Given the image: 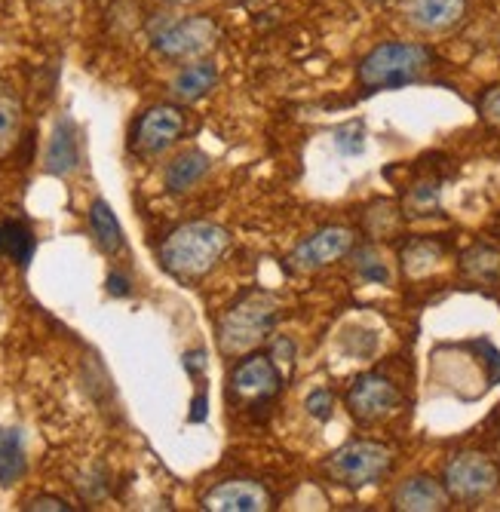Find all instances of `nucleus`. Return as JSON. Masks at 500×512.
Segmentation results:
<instances>
[{
	"label": "nucleus",
	"mask_w": 500,
	"mask_h": 512,
	"mask_svg": "<svg viewBox=\"0 0 500 512\" xmlns=\"http://www.w3.org/2000/svg\"><path fill=\"white\" fill-rule=\"evenodd\" d=\"M185 129H188V117L178 102L175 105H154L139 117V123H135L132 151L142 154V157H160L178 142Z\"/></svg>",
	"instance_id": "nucleus-7"
},
{
	"label": "nucleus",
	"mask_w": 500,
	"mask_h": 512,
	"mask_svg": "<svg viewBox=\"0 0 500 512\" xmlns=\"http://www.w3.org/2000/svg\"><path fill=\"white\" fill-rule=\"evenodd\" d=\"M43 169L56 178H68L80 169V129L74 117L62 114L50 132L47 151H43Z\"/></svg>",
	"instance_id": "nucleus-13"
},
{
	"label": "nucleus",
	"mask_w": 500,
	"mask_h": 512,
	"mask_svg": "<svg viewBox=\"0 0 500 512\" xmlns=\"http://www.w3.org/2000/svg\"><path fill=\"white\" fill-rule=\"evenodd\" d=\"M43 7H53V10H59V7H65V4H71V0H40Z\"/></svg>",
	"instance_id": "nucleus-34"
},
{
	"label": "nucleus",
	"mask_w": 500,
	"mask_h": 512,
	"mask_svg": "<svg viewBox=\"0 0 500 512\" xmlns=\"http://www.w3.org/2000/svg\"><path fill=\"white\" fill-rule=\"evenodd\" d=\"M240 4H252V0H240Z\"/></svg>",
	"instance_id": "nucleus-35"
},
{
	"label": "nucleus",
	"mask_w": 500,
	"mask_h": 512,
	"mask_svg": "<svg viewBox=\"0 0 500 512\" xmlns=\"http://www.w3.org/2000/svg\"><path fill=\"white\" fill-rule=\"evenodd\" d=\"M206 417V396L200 393L197 399H194V414H191V421H203Z\"/></svg>",
	"instance_id": "nucleus-32"
},
{
	"label": "nucleus",
	"mask_w": 500,
	"mask_h": 512,
	"mask_svg": "<svg viewBox=\"0 0 500 512\" xmlns=\"http://www.w3.org/2000/svg\"><path fill=\"white\" fill-rule=\"evenodd\" d=\"M467 0H405L402 19L421 34H445L467 16Z\"/></svg>",
	"instance_id": "nucleus-11"
},
{
	"label": "nucleus",
	"mask_w": 500,
	"mask_h": 512,
	"mask_svg": "<svg viewBox=\"0 0 500 512\" xmlns=\"http://www.w3.org/2000/svg\"><path fill=\"white\" fill-rule=\"evenodd\" d=\"M209 172H212V157L200 148H188L166 163L163 184H166L169 194H185V191L197 188Z\"/></svg>",
	"instance_id": "nucleus-16"
},
{
	"label": "nucleus",
	"mask_w": 500,
	"mask_h": 512,
	"mask_svg": "<svg viewBox=\"0 0 500 512\" xmlns=\"http://www.w3.org/2000/svg\"><path fill=\"white\" fill-rule=\"evenodd\" d=\"M304 408H307V414L313 417V421L326 424L329 417H332V411H335V396H332L326 387H316V390H310V393H307Z\"/></svg>",
	"instance_id": "nucleus-26"
},
{
	"label": "nucleus",
	"mask_w": 500,
	"mask_h": 512,
	"mask_svg": "<svg viewBox=\"0 0 500 512\" xmlns=\"http://www.w3.org/2000/svg\"><path fill=\"white\" fill-rule=\"evenodd\" d=\"M448 500L451 494L445 485L430 476H412L393 491V509L399 512H442L448 509Z\"/></svg>",
	"instance_id": "nucleus-15"
},
{
	"label": "nucleus",
	"mask_w": 500,
	"mask_h": 512,
	"mask_svg": "<svg viewBox=\"0 0 500 512\" xmlns=\"http://www.w3.org/2000/svg\"><path fill=\"white\" fill-rule=\"evenodd\" d=\"M280 319V298L270 292H246L218 322V350L224 356H243L255 350Z\"/></svg>",
	"instance_id": "nucleus-3"
},
{
	"label": "nucleus",
	"mask_w": 500,
	"mask_h": 512,
	"mask_svg": "<svg viewBox=\"0 0 500 512\" xmlns=\"http://www.w3.org/2000/svg\"><path fill=\"white\" fill-rule=\"evenodd\" d=\"M439 194H442V188L436 181L415 184L405 197V215H433L439 209Z\"/></svg>",
	"instance_id": "nucleus-23"
},
{
	"label": "nucleus",
	"mask_w": 500,
	"mask_h": 512,
	"mask_svg": "<svg viewBox=\"0 0 500 512\" xmlns=\"http://www.w3.org/2000/svg\"><path fill=\"white\" fill-rule=\"evenodd\" d=\"M218 40H221V25L209 13L163 19L157 28H151V50L172 65L206 59Z\"/></svg>",
	"instance_id": "nucleus-4"
},
{
	"label": "nucleus",
	"mask_w": 500,
	"mask_h": 512,
	"mask_svg": "<svg viewBox=\"0 0 500 512\" xmlns=\"http://www.w3.org/2000/svg\"><path fill=\"white\" fill-rule=\"evenodd\" d=\"M439 258H442L439 246H433L427 240H418V243H412L402 252V267H405L408 276H424V273H430L436 267Z\"/></svg>",
	"instance_id": "nucleus-22"
},
{
	"label": "nucleus",
	"mask_w": 500,
	"mask_h": 512,
	"mask_svg": "<svg viewBox=\"0 0 500 512\" xmlns=\"http://www.w3.org/2000/svg\"><path fill=\"white\" fill-rule=\"evenodd\" d=\"M283 381L270 356H249L231 371V396L249 405H264L280 393Z\"/></svg>",
	"instance_id": "nucleus-9"
},
{
	"label": "nucleus",
	"mask_w": 500,
	"mask_h": 512,
	"mask_svg": "<svg viewBox=\"0 0 500 512\" xmlns=\"http://www.w3.org/2000/svg\"><path fill=\"white\" fill-rule=\"evenodd\" d=\"M433 68V50L418 40H390L378 43L375 50L362 56L356 77L359 86L378 92V89H396L405 83L421 80Z\"/></svg>",
	"instance_id": "nucleus-2"
},
{
	"label": "nucleus",
	"mask_w": 500,
	"mask_h": 512,
	"mask_svg": "<svg viewBox=\"0 0 500 512\" xmlns=\"http://www.w3.org/2000/svg\"><path fill=\"white\" fill-rule=\"evenodd\" d=\"M353 258H356L353 267H356L359 279H366V283H375V286H387L390 283V270H387V264L381 261V255L375 249L366 246V249H359Z\"/></svg>",
	"instance_id": "nucleus-25"
},
{
	"label": "nucleus",
	"mask_w": 500,
	"mask_h": 512,
	"mask_svg": "<svg viewBox=\"0 0 500 512\" xmlns=\"http://www.w3.org/2000/svg\"><path fill=\"white\" fill-rule=\"evenodd\" d=\"M402 402V393L384 375H359L347 390V411L359 424H378Z\"/></svg>",
	"instance_id": "nucleus-8"
},
{
	"label": "nucleus",
	"mask_w": 500,
	"mask_h": 512,
	"mask_svg": "<svg viewBox=\"0 0 500 512\" xmlns=\"http://www.w3.org/2000/svg\"><path fill=\"white\" fill-rule=\"evenodd\" d=\"M227 246H231V234L212 221H188L175 230H169L166 240L157 249L160 267L175 276L194 283L212 273V267L224 258Z\"/></svg>",
	"instance_id": "nucleus-1"
},
{
	"label": "nucleus",
	"mask_w": 500,
	"mask_h": 512,
	"mask_svg": "<svg viewBox=\"0 0 500 512\" xmlns=\"http://www.w3.org/2000/svg\"><path fill=\"white\" fill-rule=\"evenodd\" d=\"M157 4H166V7H194L200 0H157Z\"/></svg>",
	"instance_id": "nucleus-33"
},
{
	"label": "nucleus",
	"mask_w": 500,
	"mask_h": 512,
	"mask_svg": "<svg viewBox=\"0 0 500 512\" xmlns=\"http://www.w3.org/2000/svg\"><path fill=\"white\" fill-rule=\"evenodd\" d=\"M22 132V99L13 83L0 80V157H7Z\"/></svg>",
	"instance_id": "nucleus-19"
},
{
	"label": "nucleus",
	"mask_w": 500,
	"mask_h": 512,
	"mask_svg": "<svg viewBox=\"0 0 500 512\" xmlns=\"http://www.w3.org/2000/svg\"><path fill=\"white\" fill-rule=\"evenodd\" d=\"M464 273L473 279V283H497L500 276V255L491 246H473L464 255Z\"/></svg>",
	"instance_id": "nucleus-21"
},
{
	"label": "nucleus",
	"mask_w": 500,
	"mask_h": 512,
	"mask_svg": "<svg viewBox=\"0 0 500 512\" xmlns=\"http://www.w3.org/2000/svg\"><path fill=\"white\" fill-rule=\"evenodd\" d=\"M326 476L341 488H369L393 470V451L381 442L356 439L332 451L323 463Z\"/></svg>",
	"instance_id": "nucleus-5"
},
{
	"label": "nucleus",
	"mask_w": 500,
	"mask_h": 512,
	"mask_svg": "<svg viewBox=\"0 0 500 512\" xmlns=\"http://www.w3.org/2000/svg\"><path fill=\"white\" fill-rule=\"evenodd\" d=\"M22 509H28V512H71L74 506L65 497H56V494H37Z\"/></svg>",
	"instance_id": "nucleus-28"
},
{
	"label": "nucleus",
	"mask_w": 500,
	"mask_h": 512,
	"mask_svg": "<svg viewBox=\"0 0 500 512\" xmlns=\"http://www.w3.org/2000/svg\"><path fill=\"white\" fill-rule=\"evenodd\" d=\"M353 249V230L347 227H323L310 234L298 249L292 252V267L301 273H316L335 261H341Z\"/></svg>",
	"instance_id": "nucleus-10"
},
{
	"label": "nucleus",
	"mask_w": 500,
	"mask_h": 512,
	"mask_svg": "<svg viewBox=\"0 0 500 512\" xmlns=\"http://www.w3.org/2000/svg\"><path fill=\"white\" fill-rule=\"evenodd\" d=\"M185 368L191 371L194 378H197V375H203V371H206V353H203V350H191V353H185Z\"/></svg>",
	"instance_id": "nucleus-30"
},
{
	"label": "nucleus",
	"mask_w": 500,
	"mask_h": 512,
	"mask_svg": "<svg viewBox=\"0 0 500 512\" xmlns=\"http://www.w3.org/2000/svg\"><path fill=\"white\" fill-rule=\"evenodd\" d=\"M218 65L215 59H194V62H185L169 80V96L178 102V105H197L200 99H206L209 92L218 86Z\"/></svg>",
	"instance_id": "nucleus-14"
},
{
	"label": "nucleus",
	"mask_w": 500,
	"mask_h": 512,
	"mask_svg": "<svg viewBox=\"0 0 500 512\" xmlns=\"http://www.w3.org/2000/svg\"><path fill=\"white\" fill-rule=\"evenodd\" d=\"M442 485L454 500L479 503L500 488V467L479 451H461L445 463Z\"/></svg>",
	"instance_id": "nucleus-6"
},
{
	"label": "nucleus",
	"mask_w": 500,
	"mask_h": 512,
	"mask_svg": "<svg viewBox=\"0 0 500 512\" xmlns=\"http://www.w3.org/2000/svg\"><path fill=\"white\" fill-rule=\"evenodd\" d=\"M28 470L25 436L19 427H0V488H13Z\"/></svg>",
	"instance_id": "nucleus-17"
},
{
	"label": "nucleus",
	"mask_w": 500,
	"mask_h": 512,
	"mask_svg": "<svg viewBox=\"0 0 500 512\" xmlns=\"http://www.w3.org/2000/svg\"><path fill=\"white\" fill-rule=\"evenodd\" d=\"M274 359L292 362V359H295V341H292V338H277V344H274Z\"/></svg>",
	"instance_id": "nucleus-31"
},
{
	"label": "nucleus",
	"mask_w": 500,
	"mask_h": 512,
	"mask_svg": "<svg viewBox=\"0 0 500 512\" xmlns=\"http://www.w3.org/2000/svg\"><path fill=\"white\" fill-rule=\"evenodd\" d=\"M200 503L212 512H261L270 509V494L252 479H227L209 488Z\"/></svg>",
	"instance_id": "nucleus-12"
},
{
	"label": "nucleus",
	"mask_w": 500,
	"mask_h": 512,
	"mask_svg": "<svg viewBox=\"0 0 500 512\" xmlns=\"http://www.w3.org/2000/svg\"><path fill=\"white\" fill-rule=\"evenodd\" d=\"M89 230H93V237H96V243H99L102 252H108V255L123 252V246H126L123 227H120L114 209L108 206V200L96 197L93 206H89Z\"/></svg>",
	"instance_id": "nucleus-18"
},
{
	"label": "nucleus",
	"mask_w": 500,
	"mask_h": 512,
	"mask_svg": "<svg viewBox=\"0 0 500 512\" xmlns=\"http://www.w3.org/2000/svg\"><path fill=\"white\" fill-rule=\"evenodd\" d=\"M105 289H108V295H114V298H126V295H132L129 276H126V273H120V270H111V273H108Z\"/></svg>",
	"instance_id": "nucleus-29"
},
{
	"label": "nucleus",
	"mask_w": 500,
	"mask_h": 512,
	"mask_svg": "<svg viewBox=\"0 0 500 512\" xmlns=\"http://www.w3.org/2000/svg\"><path fill=\"white\" fill-rule=\"evenodd\" d=\"M372 4H381V0H372Z\"/></svg>",
	"instance_id": "nucleus-36"
},
{
	"label": "nucleus",
	"mask_w": 500,
	"mask_h": 512,
	"mask_svg": "<svg viewBox=\"0 0 500 512\" xmlns=\"http://www.w3.org/2000/svg\"><path fill=\"white\" fill-rule=\"evenodd\" d=\"M34 255V234L22 221H0V258L25 267Z\"/></svg>",
	"instance_id": "nucleus-20"
},
{
	"label": "nucleus",
	"mask_w": 500,
	"mask_h": 512,
	"mask_svg": "<svg viewBox=\"0 0 500 512\" xmlns=\"http://www.w3.org/2000/svg\"><path fill=\"white\" fill-rule=\"evenodd\" d=\"M497 451H500V445H497Z\"/></svg>",
	"instance_id": "nucleus-37"
},
{
	"label": "nucleus",
	"mask_w": 500,
	"mask_h": 512,
	"mask_svg": "<svg viewBox=\"0 0 500 512\" xmlns=\"http://www.w3.org/2000/svg\"><path fill=\"white\" fill-rule=\"evenodd\" d=\"M479 114L485 123L497 126L500 129V83L497 86H488L482 92V99H479Z\"/></svg>",
	"instance_id": "nucleus-27"
},
{
	"label": "nucleus",
	"mask_w": 500,
	"mask_h": 512,
	"mask_svg": "<svg viewBox=\"0 0 500 512\" xmlns=\"http://www.w3.org/2000/svg\"><path fill=\"white\" fill-rule=\"evenodd\" d=\"M332 142H335V151L341 157H359L362 151H366V126H362L359 120H350L332 132Z\"/></svg>",
	"instance_id": "nucleus-24"
}]
</instances>
